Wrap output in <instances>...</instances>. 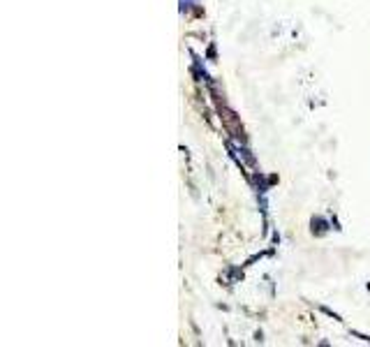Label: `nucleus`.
Masks as SVG:
<instances>
[]
</instances>
